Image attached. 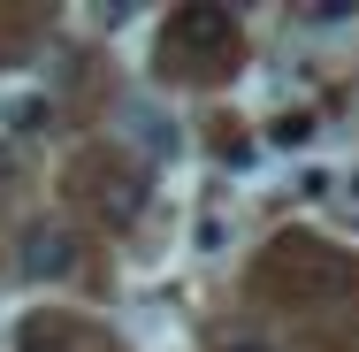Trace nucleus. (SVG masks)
<instances>
[{"instance_id": "2", "label": "nucleus", "mask_w": 359, "mask_h": 352, "mask_svg": "<svg viewBox=\"0 0 359 352\" xmlns=\"http://www.w3.org/2000/svg\"><path fill=\"white\" fill-rule=\"evenodd\" d=\"M69 261H76V245L62 237V230H31V237H23V276H31V283L69 276Z\"/></svg>"}, {"instance_id": "5", "label": "nucleus", "mask_w": 359, "mask_h": 352, "mask_svg": "<svg viewBox=\"0 0 359 352\" xmlns=\"http://www.w3.org/2000/svg\"><path fill=\"white\" fill-rule=\"evenodd\" d=\"M245 352H268V345H245Z\"/></svg>"}, {"instance_id": "3", "label": "nucleus", "mask_w": 359, "mask_h": 352, "mask_svg": "<svg viewBox=\"0 0 359 352\" xmlns=\"http://www.w3.org/2000/svg\"><path fill=\"white\" fill-rule=\"evenodd\" d=\"M138 200H145V184H138V176H123V184L107 192V214L123 222V214H138Z\"/></svg>"}, {"instance_id": "4", "label": "nucleus", "mask_w": 359, "mask_h": 352, "mask_svg": "<svg viewBox=\"0 0 359 352\" xmlns=\"http://www.w3.org/2000/svg\"><path fill=\"white\" fill-rule=\"evenodd\" d=\"M306 131H313V115H283V123H276V145H298Z\"/></svg>"}, {"instance_id": "1", "label": "nucleus", "mask_w": 359, "mask_h": 352, "mask_svg": "<svg viewBox=\"0 0 359 352\" xmlns=\"http://www.w3.org/2000/svg\"><path fill=\"white\" fill-rule=\"evenodd\" d=\"M168 39L176 46H199V54H222L237 39V23H229V8H215V0H191V8L168 15Z\"/></svg>"}]
</instances>
